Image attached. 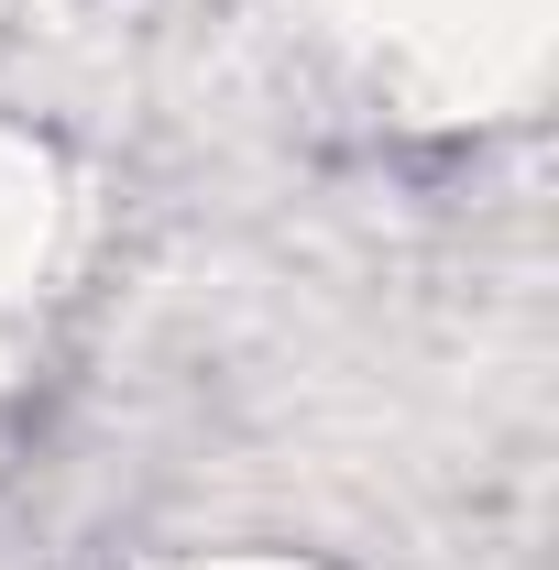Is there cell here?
<instances>
[{
	"mask_svg": "<svg viewBox=\"0 0 559 570\" xmlns=\"http://www.w3.org/2000/svg\"><path fill=\"white\" fill-rule=\"evenodd\" d=\"M33 253H45V165L0 142V285L22 275Z\"/></svg>",
	"mask_w": 559,
	"mask_h": 570,
	"instance_id": "cell-1",
	"label": "cell"
},
{
	"mask_svg": "<svg viewBox=\"0 0 559 570\" xmlns=\"http://www.w3.org/2000/svg\"><path fill=\"white\" fill-rule=\"evenodd\" d=\"M198 570H275V560H198Z\"/></svg>",
	"mask_w": 559,
	"mask_h": 570,
	"instance_id": "cell-2",
	"label": "cell"
}]
</instances>
